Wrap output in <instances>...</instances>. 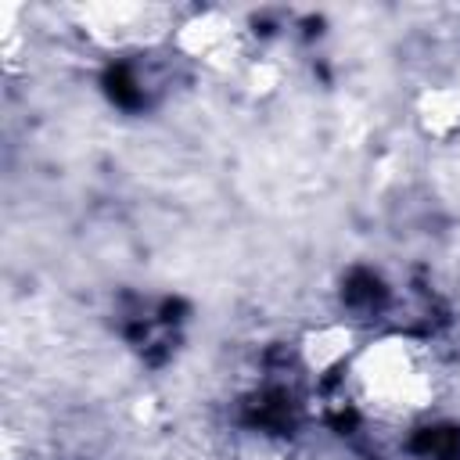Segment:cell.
Masks as SVG:
<instances>
[{
  "instance_id": "7a4b0ae2",
  "label": "cell",
  "mask_w": 460,
  "mask_h": 460,
  "mask_svg": "<svg viewBox=\"0 0 460 460\" xmlns=\"http://www.w3.org/2000/svg\"><path fill=\"white\" fill-rule=\"evenodd\" d=\"M75 18L90 43L115 54L147 50L158 40L172 36L176 25V14L158 4H93V7H75Z\"/></svg>"
},
{
  "instance_id": "3957f363",
  "label": "cell",
  "mask_w": 460,
  "mask_h": 460,
  "mask_svg": "<svg viewBox=\"0 0 460 460\" xmlns=\"http://www.w3.org/2000/svg\"><path fill=\"white\" fill-rule=\"evenodd\" d=\"M176 47L212 68H234L244 50V29L230 14L208 11L176 29Z\"/></svg>"
},
{
  "instance_id": "277c9868",
  "label": "cell",
  "mask_w": 460,
  "mask_h": 460,
  "mask_svg": "<svg viewBox=\"0 0 460 460\" xmlns=\"http://www.w3.org/2000/svg\"><path fill=\"white\" fill-rule=\"evenodd\" d=\"M417 122L424 126V133H431L438 140L456 133L460 129V93L449 86L424 90V97L417 104Z\"/></svg>"
},
{
  "instance_id": "6da1fadb",
  "label": "cell",
  "mask_w": 460,
  "mask_h": 460,
  "mask_svg": "<svg viewBox=\"0 0 460 460\" xmlns=\"http://www.w3.org/2000/svg\"><path fill=\"white\" fill-rule=\"evenodd\" d=\"M341 406L374 428H399L424 417L442 392L435 349L413 334L363 341L334 377Z\"/></svg>"
},
{
  "instance_id": "5b68a950",
  "label": "cell",
  "mask_w": 460,
  "mask_h": 460,
  "mask_svg": "<svg viewBox=\"0 0 460 460\" xmlns=\"http://www.w3.org/2000/svg\"><path fill=\"white\" fill-rule=\"evenodd\" d=\"M237 460H295L291 438H280L277 428H244L237 442Z\"/></svg>"
}]
</instances>
